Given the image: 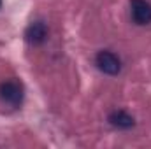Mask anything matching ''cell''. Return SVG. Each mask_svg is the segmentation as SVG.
I'll return each instance as SVG.
<instances>
[{
    "instance_id": "cell-1",
    "label": "cell",
    "mask_w": 151,
    "mask_h": 149,
    "mask_svg": "<svg viewBox=\"0 0 151 149\" xmlns=\"http://www.w3.org/2000/svg\"><path fill=\"white\" fill-rule=\"evenodd\" d=\"M0 98L12 105V107H19L23 102V86L18 81H4L0 84Z\"/></svg>"
},
{
    "instance_id": "cell-2",
    "label": "cell",
    "mask_w": 151,
    "mask_h": 149,
    "mask_svg": "<svg viewBox=\"0 0 151 149\" xmlns=\"http://www.w3.org/2000/svg\"><path fill=\"white\" fill-rule=\"evenodd\" d=\"M95 63H97V67L104 74H107V75H116V74H119V70H121L119 58L114 53H111V51H100L97 54V58H95Z\"/></svg>"
},
{
    "instance_id": "cell-3",
    "label": "cell",
    "mask_w": 151,
    "mask_h": 149,
    "mask_svg": "<svg viewBox=\"0 0 151 149\" xmlns=\"http://www.w3.org/2000/svg\"><path fill=\"white\" fill-rule=\"evenodd\" d=\"M130 12L132 19L137 25H150L151 23V4L146 0H130Z\"/></svg>"
},
{
    "instance_id": "cell-4",
    "label": "cell",
    "mask_w": 151,
    "mask_h": 149,
    "mask_svg": "<svg viewBox=\"0 0 151 149\" xmlns=\"http://www.w3.org/2000/svg\"><path fill=\"white\" fill-rule=\"evenodd\" d=\"M47 37V28L42 21H34L32 25H28V28L25 30V39L27 42L34 44V46H39L42 44Z\"/></svg>"
},
{
    "instance_id": "cell-5",
    "label": "cell",
    "mask_w": 151,
    "mask_h": 149,
    "mask_svg": "<svg viewBox=\"0 0 151 149\" xmlns=\"http://www.w3.org/2000/svg\"><path fill=\"white\" fill-rule=\"evenodd\" d=\"M109 123L116 126V128H121V130H127V128H132L134 126V117L125 111H113L109 114Z\"/></svg>"
},
{
    "instance_id": "cell-6",
    "label": "cell",
    "mask_w": 151,
    "mask_h": 149,
    "mask_svg": "<svg viewBox=\"0 0 151 149\" xmlns=\"http://www.w3.org/2000/svg\"><path fill=\"white\" fill-rule=\"evenodd\" d=\"M0 4H2V2H0Z\"/></svg>"
}]
</instances>
